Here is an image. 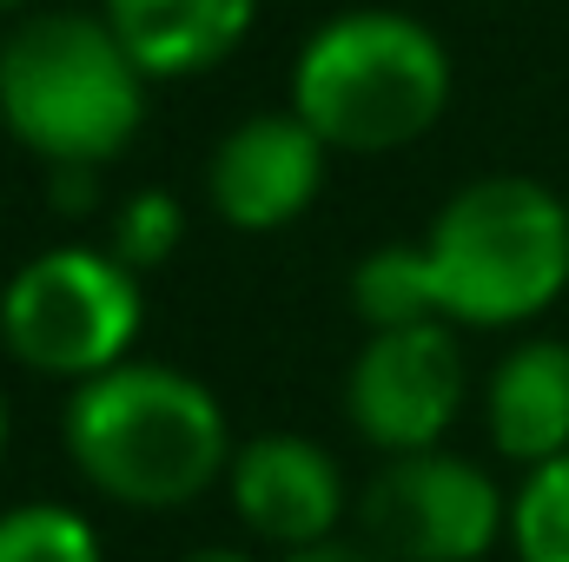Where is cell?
Segmentation results:
<instances>
[{
    "label": "cell",
    "instance_id": "obj_1",
    "mask_svg": "<svg viewBox=\"0 0 569 562\" xmlns=\"http://www.w3.org/2000/svg\"><path fill=\"white\" fill-rule=\"evenodd\" d=\"M60 436L73 470L127 510L199 503L232 470V430L219 398L192 371L140 358L80 378L60 411Z\"/></svg>",
    "mask_w": 569,
    "mask_h": 562
},
{
    "label": "cell",
    "instance_id": "obj_2",
    "mask_svg": "<svg viewBox=\"0 0 569 562\" xmlns=\"http://www.w3.org/2000/svg\"><path fill=\"white\" fill-rule=\"evenodd\" d=\"M146 80L107 13L47 7L0 40V127L47 165H107L140 140Z\"/></svg>",
    "mask_w": 569,
    "mask_h": 562
},
{
    "label": "cell",
    "instance_id": "obj_3",
    "mask_svg": "<svg viewBox=\"0 0 569 562\" xmlns=\"http://www.w3.org/2000/svg\"><path fill=\"white\" fill-rule=\"evenodd\" d=\"M450 107V53L425 20L358 7L325 20L291 67V113L331 152H398Z\"/></svg>",
    "mask_w": 569,
    "mask_h": 562
},
{
    "label": "cell",
    "instance_id": "obj_4",
    "mask_svg": "<svg viewBox=\"0 0 569 562\" xmlns=\"http://www.w3.org/2000/svg\"><path fill=\"white\" fill-rule=\"evenodd\" d=\"M425 252L450 324H530L569 291V205L523 172H490L443 199Z\"/></svg>",
    "mask_w": 569,
    "mask_h": 562
},
{
    "label": "cell",
    "instance_id": "obj_5",
    "mask_svg": "<svg viewBox=\"0 0 569 562\" xmlns=\"http://www.w3.org/2000/svg\"><path fill=\"white\" fill-rule=\"evenodd\" d=\"M146 324L140 272L107 245H53L0 291V344L33 378H100L133 358Z\"/></svg>",
    "mask_w": 569,
    "mask_h": 562
},
{
    "label": "cell",
    "instance_id": "obj_6",
    "mask_svg": "<svg viewBox=\"0 0 569 562\" xmlns=\"http://www.w3.org/2000/svg\"><path fill=\"white\" fill-rule=\"evenodd\" d=\"M358 516L391 562H483L497 536H510V503L490 483V470L450 456L443 443L391 456L371 476Z\"/></svg>",
    "mask_w": 569,
    "mask_h": 562
},
{
    "label": "cell",
    "instance_id": "obj_7",
    "mask_svg": "<svg viewBox=\"0 0 569 562\" xmlns=\"http://www.w3.org/2000/svg\"><path fill=\"white\" fill-rule=\"evenodd\" d=\"M457 411H463V351L443 318L371 331L365 351L351 358L345 418L371 450L385 456L437 450Z\"/></svg>",
    "mask_w": 569,
    "mask_h": 562
},
{
    "label": "cell",
    "instance_id": "obj_8",
    "mask_svg": "<svg viewBox=\"0 0 569 562\" xmlns=\"http://www.w3.org/2000/svg\"><path fill=\"white\" fill-rule=\"evenodd\" d=\"M331 145L298 113H252L206 159V199L232 232H284L311 212Z\"/></svg>",
    "mask_w": 569,
    "mask_h": 562
},
{
    "label": "cell",
    "instance_id": "obj_9",
    "mask_svg": "<svg viewBox=\"0 0 569 562\" xmlns=\"http://www.w3.org/2000/svg\"><path fill=\"white\" fill-rule=\"evenodd\" d=\"M232 510L252 536L298 550V543H318L338 530L345 516V470L338 456L318 443V436H298V430H266V436H246L232 450Z\"/></svg>",
    "mask_w": 569,
    "mask_h": 562
},
{
    "label": "cell",
    "instance_id": "obj_10",
    "mask_svg": "<svg viewBox=\"0 0 569 562\" xmlns=\"http://www.w3.org/2000/svg\"><path fill=\"white\" fill-rule=\"evenodd\" d=\"M483 423L490 443L537 470L569 450V344L563 338H523L517 351H503V364L490 371L483 391Z\"/></svg>",
    "mask_w": 569,
    "mask_h": 562
},
{
    "label": "cell",
    "instance_id": "obj_11",
    "mask_svg": "<svg viewBox=\"0 0 569 562\" xmlns=\"http://www.w3.org/2000/svg\"><path fill=\"white\" fill-rule=\"evenodd\" d=\"M113 33L152 80H186L219 67L259 20V0H100Z\"/></svg>",
    "mask_w": 569,
    "mask_h": 562
},
{
    "label": "cell",
    "instance_id": "obj_12",
    "mask_svg": "<svg viewBox=\"0 0 569 562\" xmlns=\"http://www.w3.org/2000/svg\"><path fill=\"white\" fill-rule=\"evenodd\" d=\"M351 311H358L371 331L418 324V318H443L425 239H418V245H378V252H365L358 272H351Z\"/></svg>",
    "mask_w": 569,
    "mask_h": 562
},
{
    "label": "cell",
    "instance_id": "obj_13",
    "mask_svg": "<svg viewBox=\"0 0 569 562\" xmlns=\"http://www.w3.org/2000/svg\"><path fill=\"white\" fill-rule=\"evenodd\" d=\"M510 550L517 562H569V450L537 463L510 496Z\"/></svg>",
    "mask_w": 569,
    "mask_h": 562
},
{
    "label": "cell",
    "instance_id": "obj_14",
    "mask_svg": "<svg viewBox=\"0 0 569 562\" xmlns=\"http://www.w3.org/2000/svg\"><path fill=\"white\" fill-rule=\"evenodd\" d=\"M0 562H107L100 536L67 503H20L0 516Z\"/></svg>",
    "mask_w": 569,
    "mask_h": 562
},
{
    "label": "cell",
    "instance_id": "obj_15",
    "mask_svg": "<svg viewBox=\"0 0 569 562\" xmlns=\"http://www.w3.org/2000/svg\"><path fill=\"white\" fill-rule=\"evenodd\" d=\"M179 239H186V212L172 192H133L107 225V252L127 259L133 272H159L179 252Z\"/></svg>",
    "mask_w": 569,
    "mask_h": 562
},
{
    "label": "cell",
    "instance_id": "obj_16",
    "mask_svg": "<svg viewBox=\"0 0 569 562\" xmlns=\"http://www.w3.org/2000/svg\"><path fill=\"white\" fill-rule=\"evenodd\" d=\"M284 562H391L371 536L365 543H345V536H318V543H298V550H284Z\"/></svg>",
    "mask_w": 569,
    "mask_h": 562
},
{
    "label": "cell",
    "instance_id": "obj_17",
    "mask_svg": "<svg viewBox=\"0 0 569 562\" xmlns=\"http://www.w3.org/2000/svg\"><path fill=\"white\" fill-rule=\"evenodd\" d=\"M186 562H252V556H246V550H219V543H212V550H192Z\"/></svg>",
    "mask_w": 569,
    "mask_h": 562
},
{
    "label": "cell",
    "instance_id": "obj_18",
    "mask_svg": "<svg viewBox=\"0 0 569 562\" xmlns=\"http://www.w3.org/2000/svg\"><path fill=\"white\" fill-rule=\"evenodd\" d=\"M20 7H33V0H0V13H20Z\"/></svg>",
    "mask_w": 569,
    "mask_h": 562
},
{
    "label": "cell",
    "instance_id": "obj_19",
    "mask_svg": "<svg viewBox=\"0 0 569 562\" xmlns=\"http://www.w3.org/2000/svg\"><path fill=\"white\" fill-rule=\"evenodd\" d=\"M0 450H7V398H0Z\"/></svg>",
    "mask_w": 569,
    "mask_h": 562
}]
</instances>
